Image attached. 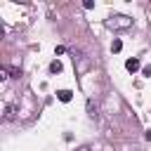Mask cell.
Here are the masks:
<instances>
[{"label":"cell","instance_id":"obj_1","mask_svg":"<svg viewBox=\"0 0 151 151\" xmlns=\"http://www.w3.org/2000/svg\"><path fill=\"white\" fill-rule=\"evenodd\" d=\"M130 24H132V19H130V17H125V14H116V17H111L109 28H127Z\"/></svg>","mask_w":151,"mask_h":151},{"label":"cell","instance_id":"obj_2","mask_svg":"<svg viewBox=\"0 0 151 151\" xmlns=\"http://www.w3.org/2000/svg\"><path fill=\"white\" fill-rule=\"evenodd\" d=\"M125 68H127L130 73H134V71H139V68H142V64H139V59H134V57H132V59H127V61H125Z\"/></svg>","mask_w":151,"mask_h":151},{"label":"cell","instance_id":"obj_3","mask_svg":"<svg viewBox=\"0 0 151 151\" xmlns=\"http://www.w3.org/2000/svg\"><path fill=\"white\" fill-rule=\"evenodd\" d=\"M57 97H59V101H71L73 92H71V90H59V92H57Z\"/></svg>","mask_w":151,"mask_h":151},{"label":"cell","instance_id":"obj_4","mask_svg":"<svg viewBox=\"0 0 151 151\" xmlns=\"http://www.w3.org/2000/svg\"><path fill=\"white\" fill-rule=\"evenodd\" d=\"M14 116H17V104H9V106H7V111H5V118H7V120H12Z\"/></svg>","mask_w":151,"mask_h":151},{"label":"cell","instance_id":"obj_5","mask_svg":"<svg viewBox=\"0 0 151 151\" xmlns=\"http://www.w3.org/2000/svg\"><path fill=\"white\" fill-rule=\"evenodd\" d=\"M50 73H61V61H59V59H54V61L50 64Z\"/></svg>","mask_w":151,"mask_h":151},{"label":"cell","instance_id":"obj_6","mask_svg":"<svg viewBox=\"0 0 151 151\" xmlns=\"http://www.w3.org/2000/svg\"><path fill=\"white\" fill-rule=\"evenodd\" d=\"M87 111H90V118H97V116H99V113H97V104H94L92 99L87 101Z\"/></svg>","mask_w":151,"mask_h":151},{"label":"cell","instance_id":"obj_7","mask_svg":"<svg viewBox=\"0 0 151 151\" xmlns=\"http://www.w3.org/2000/svg\"><path fill=\"white\" fill-rule=\"evenodd\" d=\"M111 50H113V52H120V50H123V42H120V40L116 38V40L111 42Z\"/></svg>","mask_w":151,"mask_h":151},{"label":"cell","instance_id":"obj_8","mask_svg":"<svg viewBox=\"0 0 151 151\" xmlns=\"http://www.w3.org/2000/svg\"><path fill=\"white\" fill-rule=\"evenodd\" d=\"M7 73H9V71H7V68H0V80H7V78H9V76H7Z\"/></svg>","mask_w":151,"mask_h":151},{"label":"cell","instance_id":"obj_9","mask_svg":"<svg viewBox=\"0 0 151 151\" xmlns=\"http://www.w3.org/2000/svg\"><path fill=\"white\" fill-rule=\"evenodd\" d=\"M83 7H85V9H92V7H94V2H92V0H85V2H83Z\"/></svg>","mask_w":151,"mask_h":151},{"label":"cell","instance_id":"obj_10","mask_svg":"<svg viewBox=\"0 0 151 151\" xmlns=\"http://www.w3.org/2000/svg\"><path fill=\"white\" fill-rule=\"evenodd\" d=\"M142 73H144L146 78H151V66H144V68H142Z\"/></svg>","mask_w":151,"mask_h":151},{"label":"cell","instance_id":"obj_11","mask_svg":"<svg viewBox=\"0 0 151 151\" xmlns=\"http://www.w3.org/2000/svg\"><path fill=\"white\" fill-rule=\"evenodd\" d=\"M9 73H12V78H19V76H21V71H19V68H12Z\"/></svg>","mask_w":151,"mask_h":151},{"label":"cell","instance_id":"obj_12","mask_svg":"<svg viewBox=\"0 0 151 151\" xmlns=\"http://www.w3.org/2000/svg\"><path fill=\"white\" fill-rule=\"evenodd\" d=\"M78 151H92V149H90V146H80Z\"/></svg>","mask_w":151,"mask_h":151},{"label":"cell","instance_id":"obj_13","mask_svg":"<svg viewBox=\"0 0 151 151\" xmlns=\"http://www.w3.org/2000/svg\"><path fill=\"white\" fill-rule=\"evenodd\" d=\"M146 139H149V142H151V130H146Z\"/></svg>","mask_w":151,"mask_h":151}]
</instances>
